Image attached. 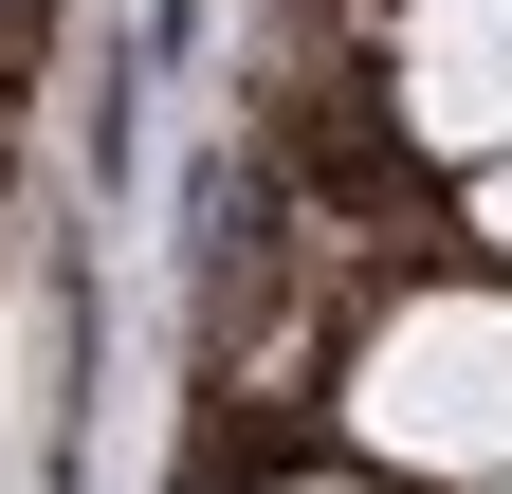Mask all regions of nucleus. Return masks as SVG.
Wrapping results in <instances>:
<instances>
[{"mask_svg":"<svg viewBox=\"0 0 512 494\" xmlns=\"http://www.w3.org/2000/svg\"><path fill=\"white\" fill-rule=\"evenodd\" d=\"M348 421H366V458L494 494L512 476V293H403L348 366Z\"/></svg>","mask_w":512,"mask_h":494,"instance_id":"f257e3e1","label":"nucleus"},{"mask_svg":"<svg viewBox=\"0 0 512 494\" xmlns=\"http://www.w3.org/2000/svg\"><path fill=\"white\" fill-rule=\"evenodd\" d=\"M403 129L512 147V0H421L403 19Z\"/></svg>","mask_w":512,"mask_h":494,"instance_id":"f03ea898","label":"nucleus"},{"mask_svg":"<svg viewBox=\"0 0 512 494\" xmlns=\"http://www.w3.org/2000/svg\"><path fill=\"white\" fill-rule=\"evenodd\" d=\"M476 238H494V257H512V165H494V183H476Z\"/></svg>","mask_w":512,"mask_h":494,"instance_id":"7ed1b4c3","label":"nucleus"},{"mask_svg":"<svg viewBox=\"0 0 512 494\" xmlns=\"http://www.w3.org/2000/svg\"><path fill=\"white\" fill-rule=\"evenodd\" d=\"M293 494H348V476H293Z\"/></svg>","mask_w":512,"mask_h":494,"instance_id":"20e7f679","label":"nucleus"},{"mask_svg":"<svg viewBox=\"0 0 512 494\" xmlns=\"http://www.w3.org/2000/svg\"><path fill=\"white\" fill-rule=\"evenodd\" d=\"M494 494H512V476H494Z\"/></svg>","mask_w":512,"mask_h":494,"instance_id":"39448f33","label":"nucleus"}]
</instances>
